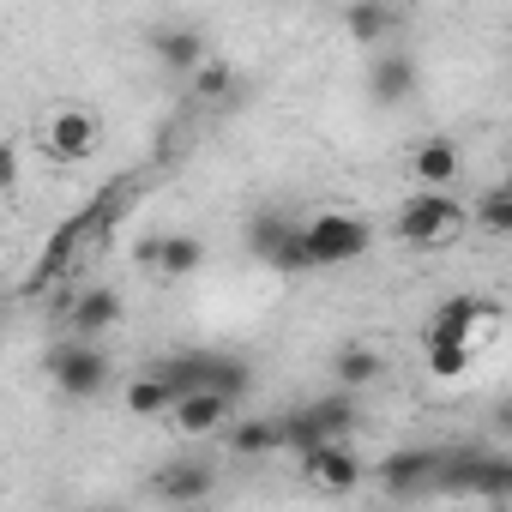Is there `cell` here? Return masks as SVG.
Here are the masks:
<instances>
[{
	"instance_id": "cell-25",
	"label": "cell",
	"mask_w": 512,
	"mask_h": 512,
	"mask_svg": "<svg viewBox=\"0 0 512 512\" xmlns=\"http://www.w3.org/2000/svg\"><path fill=\"white\" fill-rule=\"evenodd\" d=\"M476 223H482L488 235H512V193H506V187H488V193L476 199Z\"/></svg>"
},
{
	"instance_id": "cell-1",
	"label": "cell",
	"mask_w": 512,
	"mask_h": 512,
	"mask_svg": "<svg viewBox=\"0 0 512 512\" xmlns=\"http://www.w3.org/2000/svg\"><path fill=\"white\" fill-rule=\"evenodd\" d=\"M374 247V229L356 217V211H320L296 229V253L302 266H350Z\"/></svg>"
},
{
	"instance_id": "cell-18",
	"label": "cell",
	"mask_w": 512,
	"mask_h": 512,
	"mask_svg": "<svg viewBox=\"0 0 512 512\" xmlns=\"http://www.w3.org/2000/svg\"><path fill=\"white\" fill-rule=\"evenodd\" d=\"M205 55H211V43H205V31H199V25H163V31H157V61H163V67L193 73Z\"/></svg>"
},
{
	"instance_id": "cell-10",
	"label": "cell",
	"mask_w": 512,
	"mask_h": 512,
	"mask_svg": "<svg viewBox=\"0 0 512 512\" xmlns=\"http://www.w3.org/2000/svg\"><path fill=\"white\" fill-rule=\"evenodd\" d=\"M302 476L320 488V494H350L362 482V458L344 446V440H320L302 452Z\"/></svg>"
},
{
	"instance_id": "cell-19",
	"label": "cell",
	"mask_w": 512,
	"mask_h": 512,
	"mask_svg": "<svg viewBox=\"0 0 512 512\" xmlns=\"http://www.w3.org/2000/svg\"><path fill=\"white\" fill-rule=\"evenodd\" d=\"M344 31H350L362 49H380V43L398 31V13L380 7V0H350V7H344Z\"/></svg>"
},
{
	"instance_id": "cell-20",
	"label": "cell",
	"mask_w": 512,
	"mask_h": 512,
	"mask_svg": "<svg viewBox=\"0 0 512 512\" xmlns=\"http://www.w3.org/2000/svg\"><path fill=\"white\" fill-rule=\"evenodd\" d=\"M253 253H260V260H278L284 272H302L296 229H290L284 217H260V223H253Z\"/></svg>"
},
{
	"instance_id": "cell-11",
	"label": "cell",
	"mask_w": 512,
	"mask_h": 512,
	"mask_svg": "<svg viewBox=\"0 0 512 512\" xmlns=\"http://www.w3.org/2000/svg\"><path fill=\"white\" fill-rule=\"evenodd\" d=\"M211 488H217L211 458H175L157 470V500H169V506H199V500H211Z\"/></svg>"
},
{
	"instance_id": "cell-4",
	"label": "cell",
	"mask_w": 512,
	"mask_h": 512,
	"mask_svg": "<svg viewBox=\"0 0 512 512\" xmlns=\"http://www.w3.org/2000/svg\"><path fill=\"white\" fill-rule=\"evenodd\" d=\"M121 193H127V181H109V187H103V193H97V199H91V205H85L79 217H67V223L55 229V241L43 247V260H37V272L25 278V290H31V296H43V290H49V284H55V278L67 272V260L79 253V241H85L91 229H103V217L115 211V199H121Z\"/></svg>"
},
{
	"instance_id": "cell-21",
	"label": "cell",
	"mask_w": 512,
	"mask_h": 512,
	"mask_svg": "<svg viewBox=\"0 0 512 512\" xmlns=\"http://www.w3.org/2000/svg\"><path fill=\"white\" fill-rule=\"evenodd\" d=\"M247 386H253V362L247 356H235V350H211V368H205V392H217V398H247Z\"/></svg>"
},
{
	"instance_id": "cell-7",
	"label": "cell",
	"mask_w": 512,
	"mask_h": 512,
	"mask_svg": "<svg viewBox=\"0 0 512 512\" xmlns=\"http://www.w3.org/2000/svg\"><path fill=\"white\" fill-rule=\"evenodd\" d=\"M494 320V308L482 302V296H446L434 314H428V326H422V350H434V344H464V350H476V332Z\"/></svg>"
},
{
	"instance_id": "cell-5",
	"label": "cell",
	"mask_w": 512,
	"mask_h": 512,
	"mask_svg": "<svg viewBox=\"0 0 512 512\" xmlns=\"http://www.w3.org/2000/svg\"><path fill=\"white\" fill-rule=\"evenodd\" d=\"M109 356H103V344H79V338H61L55 350H49V380L67 392V398H97L103 386H109Z\"/></svg>"
},
{
	"instance_id": "cell-2",
	"label": "cell",
	"mask_w": 512,
	"mask_h": 512,
	"mask_svg": "<svg viewBox=\"0 0 512 512\" xmlns=\"http://www.w3.org/2000/svg\"><path fill=\"white\" fill-rule=\"evenodd\" d=\"M356 422H362V404H356L350 392H320L314 404L278 416V446L308 452V446H320V440H344V434H356Z\"/></svg>"
},
{
	"instance_id": "cell-22",
	"label": "cell",
	"mask_w": 512,
	"mask_h": 512,
	"mask_svg": "<svg viewBox=\"0 0 512 512\" xmlns=\"http://www.w3.org/2000/svg\"><path fill=\"white\" fill-rule=\"evenodd\" d=\"M223 446H229L235 458L278 452V416H272V422H229V428H223Z\"/></svg>"
},
{
	"instance_id": "cell-12",
	"label": "cell",
	"mask_w": 512,
	"mask_h": 512,
	"mask_svg": "<svg viewBox=\"0 0 512 512\" xmlns=\"http://www.w3.org/2000/svg\"><path fill=\"white\" fill-rule=\"evenodd\" d=\"M121 296L115 290H79L73 296V308H67V338H79V344H97L103 332H115L121 326Z\"/></svg>"
},
{
	"instance_id": "cell-14",
	"label": "cell",
	"mask_w": 512,
	"mask_h": 512,
	"mask_svg": "<svg viewBox=\"0 0 512 512\" xmlns=\"http://www.w3.org/2000/svg\"><path fill=\"white\" fill-rule=\"evenodd\" d=\"M169 422H175V434H223L235 422V404L217 392H187L169 404Z\"/></svg>"
},
{
	"instance_id": "cell-27",
	"label": "cell",
	"mask_w": 512,
	"mask_h": 512,
	"mask_svg": "<svg viewBox=\"0 0 512 512\" xmlns=\"http://www.w3.org/2000/svg\"><path fill=\"white\" fill-rule=\"evenodd\" d=\"M13 187H19V145L0 139V193H13Z\"/></svg>"
},
{
	"instance_id": "cell-26",
	"label": "cell",
	"mask_w": 512,
	"mask_h": 512,
	"mask_svg": "<svg viewBox=\"0 0 512 512\" xmlns=\"http://www.w3.org/2000/svg\"><path fill=\"white\" fill-rule=\"evenodd\" d=\"M470 356H476V350H464V344H434V350H428V374H434V380H464V374H470Z\"/></svg>"
},
{
	"instance_id": "cell-15",
	"label": "cell",
	"mask_w": 512,
	"mask_h": 512,
	"mask_svg": "<svg viewBox=\"0 0 512 512\" xmlns=\"http://www.w3.org/2000/svg\"><path fill=\"white\" fill-rule=\"evenodd\" d=\"M458 169H464V157H458V145H452V139H422V145L410 151V181H416L422 193L452 187V181H458Z\"/></svg>"
},
{
	"instance_id": "cell-6",
	"label": "cell",
	"mask_w": 512,
	"mask_h": 512,
	"mask_svg": "<svg viewBox=\"0 0 512 512\" xmlns=\"http://www.w3.org/2000/svg\"><path fill=\"white\" fill-rule=\"evenodd\" d=\"M458 223H464V205L446 193H410L398 205V241H410V247H440Z\"/></svg>"
},
{
	"instance_id": "cell-3",
	"label": "cell",
	"mask_w": 512,
	"mask_h": 512,
	"mask_svg": "<svg viewBox=\"0 0 512 512\" xmlns=\"http://www.w3.org/2000/svg\"><path fill=\"white\" fill-rule=\"evenodd\" d=\"M434 488H440V494H482V500H500V494L512 488V458H506V452H488V446L440 452Z\"/></svg>"
},
{
	"instance_id": "cell-8",
	"label": "cell",
	"mask_w": 512,
	"mask_h": 512,
	"mask_svg": "<svg viewBox=\"0 0 512 512\" xmlns=\"http://www.w3.org/2000/svg\"><path fill=\"white\" fill-rule=\"evenodd\" d=\"M43 151H49L55 163H85V157L97 151V115L79 109V103L55 109L49 127H43Z\"/></svg>"
},
{
	"instance_id": "cell-17",
	"label": "cell",
	"mask_w": 512,
	"mask_h": 512,
	"mask_svg": "<svg viewBox=\"0 0 512 512\" xmlns=\"http://www.w3.org/2000/svg\"><path fill=\"white\" fill-rule=\"evenodd\" d=\"M332 380H338V392H362V386H374V380H386V356L380 350H368V344H344L338 356H332Z\"/></svg>"
},
{
	"instance_id": "cell-13",
	"label": "cell",
	"mask_w": 512,
	"mask_h": 512,
	"mask_svg": "<svg viewBox=\"0 0 512 512\" xmlns=\"http://www.w3.org/2000/svg\"><path fill=\"white\" fill-rule=\"evenodd\" d=\"M416 85H422V73H416L410 55H398V49H380V55H374V67H368V97H374L380 109H398L404 97H416Z\"/></svg>"
},
{
	"instance_id": "cell-9",
	"label": "cell",
	"mask_w": 512,
	"mask_h": 512,
	"mask_svg": "<svg viewBox=\"0 0 512 512\" xmlns=\"http://www.w3.org/2000/svg\"><path fill=\"white\" fill-rule=\"evenodd\" d=\"M434 470H440V452L404 446V452H392V458L374 464V482H380L392 500H410V494H428V488H434Z\"/></svg>"
},
{
	"instance_id": "cell-28",
	"label": "cell",
	"mask_w": 512,
	"mask_h": 512,
	"mask_svg": "<svg viewBox=\"0 0 512 512\" xmlns=\"http://www.w3.org/2000/svg\"><path fill=\"white\" fill-rule=\"evenodd\" d=\"M79 512H127L121 500H91V506H79Z\"/></svg>"
},
{
	"instance_id": "cell-16",
	"label": "cell",
	"mask_w": 512,
	"mask_h": 512,
	"mask_svg": "<svg viewBox=\"0 0 512 512\" xmlns=\"http://www.w3.org/2000/svg\"><path fill=\"white\" fill-rule=\"evenodd\" d=\"M145 260H151L163 278H193V272L205 266V241L187 235V229H181V235H157V241L145 247Z\"/></svg>"
},
{
	"instance_id": "cell-23",
	"label": "cell",
	"mask_w": 512,
	"mask_h": 512,
	"mask_svg": "<svg viewBox=\"0 0 512 512\" xmlns=\"http://www.w3.org/2000/svg\"><path fill=\"white\" fill-rule=\"evenodd\" d=\"M127 416H169V392L157 386V374L127 380Z\"/></svg>"
},
{
	"instance_id": "cell-24",
	"label": "cell",
	"mask_w": 512,
	"mask_h": 512,
	"mask_svg": "<svg viewBox=\"0 0 512 512\" xmlns=\"http://www.w3.org/2000/svg\"><path fill=\"white\" fill-rule=\"evenodd\" d=\"M229 85H235V67H229L223 55H205V61L193 67V97H205V103H211V97H223Z\"/></svg>"
}]
</instances>
